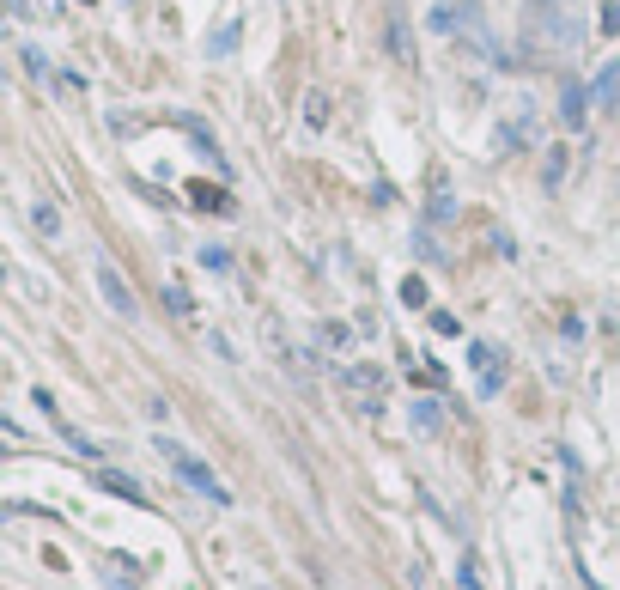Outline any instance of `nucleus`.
<instances>
[{
  "instance_id": "obj_7",
  "label": "nucleus",
  "mask_w": 620,
  "mask_h": 590,
  "mask_svg": "<svg viewBox=\"0 0 620 590\" xmlns=\"http://www.w3.org/2000/svg\"><path fill=\"white\" fill-rule=\"evenodd\" d=\"M566 171H572V146H548V153H541V183L560 189V183H566Z\"/></svg>"
},
{
  "instance_id": "obj_21",
  "label": "nucleus",
  "mask_w": 620,
  "mask_h": 590,
  "mask_svg": "<svg viewBox=\"0 0 620 590\" xmlns=\"http://www.w3.org/2000/svg\"><path fill=\"white\" fill-rule=\"evenodd\" d=\"M402 299H408V305H426V280H402Z\"/></svg>"
},
{
  "instance_id": "obj_12",
  "label": "nucleus",
  "mask_w": 620,
  "mask_h": 590,
  "mask_svg": "<svg viewBox=\"0 0 620 590\" xmlns=\"http://www.w3.org/2000/svg\"><path fill=\"white\" fill-rule=\"evenodd\" d=\"M614 92H620V61H608V67L596 73V86H590V98H602V104H614Z\"/></svg>"
},
{
  "instance_id": "obj_1",
  "label": "nucleus",
  "mask_w": 620,
  "mask_h": 590,
  "mask_svg": "<svg viewBox=\"0 0 620 590\" xmlns=\"http://www.w3.org/2000/svg\"><path fill=\"white\" fill-rule=\"evenodd\" d=\"M523 43H529L541 61H554V55H572V49H578V25L566 19L560 0H535L529 19H523Z\"/></svg>"
},
{
  "instance_id": "obj_8",
  "label": "nucleus",
  "mask_w": 620,
  "mask_h": 590,
  "mask_svg": "<svg viewBox=\"0 0 620 590\" xmlns=\"http://www.w3.org/2000/svg\"><path fill=\"white\" fill-rule=\"evenodd\" d=\"M189 207L195 213H231V201H225L219 183H189Z\"/></svg>"
},
{
  "instance_id": "obj_6",
  "label": "nucleus",
  "mask_w": 620,
  "mask_h": 590,
  "mask_svg": "<svg viewBox=\"0 0 620 590\" xmlns=\"http://www.w3.org/2000/svg\"><path fill=\"white\" fill-rule=\"evenodd\" d=\"M98 487H104V493H116V499H128V505H146V487H140V481H128L122 469H98Z\"/></svg>"
},
{
  "instance_id": "obj_18",
  "label": "nucleus",
  "mask_w": 620,
  "mask_h": 590,
  "mask_svg": "<svg viewBox=\"0 0 620 590\" xmlns=\"http://www.w3.org/2000/svg\"><path fill=\"white\" fill-rule=\"evenodd\" d=\"M438 420H444V414H438V402H420V408H414V426H426V432H432Z\"/></svg>"
},
{
  "instance_id": "obj_10",
  "label": "nucleus",
  "mask_w": 620,
  "mask_h": 590,
  "mask_svg": "<svg viewBox=\"0 0 620 590\" xmlns=\"http://www.w3.org/2000/svg\"><path fill=\"white\" fill-rule=\"evenodd\" d=\"M590 116V86H566L560 98V122H584Z\"/></svg>"
},
{
  "instance_id": "obj_20",
  "label": "nucleus",
  "mask_w": 620,
  "mask_h": 590,
  "mask_svg": "<svg viewBox=\"0 0 620 590\" xmlns=\"http://www.w3.org/2000/svg\"><path fill=\"white\" fill-rule=\"evenodd\" d=\"M25 73H31V80H49V61L37 49H25Z\"/></svg>"
},
{
  "instance_id": "obj_16",
  "label": "nucleus",
  "mask_w": 620,
  "mask_h": 590,
  "mask_svg": "<svg viewBox=\"0 0 620 590\" xmlns=\"http://www.w3.org/2000/svg\"><path fill=\"white\" fill-rule=\"evenodd\" d=\"M602 37H620V0H602V19H596Z\"/></svg>"
},
{
  "instance_id": "obj_9",
  "label": "nucleus",
  "mask_w": 620,
  "mask_h": 590,
  "mask_svg": "<svg viewBox=\"0 0 620 590\" xmlns=\"http://www.w3.org/2000/svg\"><path fill=\"white\" fill-rule=\"evenodd\" d=\"M304 128L310 134H329V92H317V86L304 92Z\"/></svg>"
},
{
  "instance_id": "obj_13",
  "label": "nucleus",
  "mask_w": 620,
  "mask_h": 590,
  "mask_svg": "<svg viewBox=\"0 0 620 590\" xmlns=\"http://www.w3.org/2000/svg\"><path fill=\"white\" fill-rule=\"evenodd\" d=\"M347 384H353V390H383V365H353Z\"/></svg>"
},
{
  "instance_id": "obj_4",
  "label": "nucleus",
  "mask_w": 620,
  "mask_h": 590,
  "mask_svg": "<svg viewBox=\"0 0 620 590\" xmlns=\"http://www.w3.org/2000/svg\"><path fill=\"white\" fill-rule=\"evenodd\" d=\"M383 49H390L402 67H414V61H420L414 31H408V7H402V0H383Z\"/></svg>"
},
{
  "instance_id": "obj_15",
  "label": "nucleus",
  "mask_w": 620,
  "mask_h": 590,
  "mask_svg": "<svg viewBox=\"0 0 620 590\" xmlns=\"http://www.w3.org/2000/svg\"><path fill=\"white\" fill-rule=\"evenodd\" d=\"M61 438H67V445L80 451V457H104V445H92V438H86V432H73L67 420H61Z\"/></svg>"
},
{
  "instance_id": "obj_14",
  "label": "nucleus",
  "mask_w": 620,
  "mask_h": 590,
  "mask_svg": "<svg viewBox=\"0 0 620 590\" xmlns=\"http://www.w3.org/2000/svg\"><path fill=\"white\" fill-rule=\"evenodd\" d=\"M165 311H171V317H195V299H189L183 286H165Z\"/></svg>"
},
{
  "instance_id": "obj_11",
  "label": "nucleus",
  "mask_w": 620,
  "mask_h": 590,
  "mask_svg": "<svg viewBox=\"0 0 620 590\" xmlns=\"http://www.w3.org/2000/svg\"><path fill=\"white\" fill-rule=\"evenodd\" d=\"M31 226H37L43 238H61V207H55V201H31Z\"/></svg>"
},
{
  "instance_id": "obj_19",
  "label": "nucleus",
  "mask_w": 620,
  "mask_h": 590,
  "mask_svg": "<svg viewBox=\"0 0 620 590\" xmlns=\"http://www.w3.org/2000/svg\"><path fill=\"white\" fill-rule=\"evenodd\" d=\"M456 578H462V590H487V584H481V566H475V560H462V572H456Z\"/></svg>"
},
{
  "instance_id": "obj_5",
  "label": "nucleus",
  "mask_w": 620,
  "mask_h": 590,
  "mask_svg": "<svg viewBox=\"0 0 620 590\" xmlns=\"http://www.w3.org/2000/svg\"><path fill=\"white\" fill-rule=\"evenodd\" d=\"M92 274H98V292H104V305L116 311V317H134L140 305H134V292H128V280H122V268L110 262V256H98L92 262Z\"/></svg>"
},
{
  "instance_id": "obj_2",
  "label": "nucleus",
  "mask_w": 620,
  "mask_h": 590,
  "mask_svg": "<svg viewBox=\"0 0 620 590\" xmlns=\"http://www.w3.org/2000/svg\"><path fill=\"white\" fill-rule=\"evenodd\" d=\"M152 445H159V457L177 469V481H183V487H195L207 505H231V487H225V481H219V475H213V469L195 457V451H183L177 438H152Z\"/></svg>"
},
{
  "instance_id": "obj_17",
  "label": "nucleus",
  "mask_w": 620,
  "mask_h": 590,
  "mask_svg": "<svg viewBox=\"0 0 620 590\" xmlns=\"http://www.w3.org/2000/svg\"><path fill=\"white\" fill-rule=\"evenodd\" d=\"M317 335H323V347H347V323H323Z\"/></svg>"
},
{
  "instance_id": "obj_22",
  "label": "nucleus",
  "mask_w": 620,
  "mask_h": 590,
  "mask_svg": "<svg viewBox=\"0 0 620 590\" xmlns=\"http://www.w3.org/2000/svg\"><path fill=\"white\" fill-rule=\"evenodd\" d=\"M0 73H7V67H0Z\"/></svg>"
},
{
  "instance_id": "obj_3",
  "label": "nucleus",
  "mask_w": 620,
  "mask_h": 590,
  "mask_svg": "<svg viewBox=\"0 0 620 590\" xmlns=\"http://www.w3.org/2000/svg\"><path fill=\"white\" fill-rule=\"evenodd\" d=\"M469 372H475V390L481 396H499L505 390V347H493V341H469Z\"/></svg>"
}]
</instances>
